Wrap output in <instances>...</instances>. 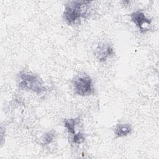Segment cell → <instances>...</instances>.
I'll list each match as a JSON object with an SVG mask.
<instances>
[{
	"label": "cell",
	"instance_id": "cell-1",
	"mask_svg": "<svg viewBox=\"0 0 159 159\" xmlns=\"http://www.w3.org/2000/svg\"><path fill=\"white\" fill-rule=\"evenodd\" d=\"M16 81L18 87L22 90L29 91L40 94L47 91L45 82L41 77L27 70H22L17 75Z\"/></svg>",
	"mask_w": 159,
	"mask_h": 159
},
{
	"label": "cell",
	"instance_id": "cell-2",
	"mask_svg": "<svg viewBox=\"0 0 159 159\" xmlns=\"http://www.w3.org/2000/svg\"><path fill=\"white\" fill-rule=\"evenodd\" d=\"M91 2L83 0L68 1L65 5L63 19L70 25L75 24L87 16Z\"/></svg>",
	"mask_w": 159,
	"mask_h": 159
},
{
	"label": "cell",
	"instance_id": "cell-3",
	"mask_svg": "<svg viewBox=\"0 0 159 159\" xmlns=\"http://www.w3.org/2000/svg\"><path fill=\"white\" fill-rule=\"evenodd\" d=\"M74 93L80 96H89L94 93L93 81L87 74L80 73L76 75L71 81Z\"/></svg>",
	"mask_w": 159,
	"mask_h": 159
},
{
	"label": "cell",
	"instance_id": "cell-4",
	"mask_svg": "<svg viewBox=\"0 0 159 159\" xmlns=\"http://www.w3.org/2000/svg\"><path fill=\"white\" fill-rule=\"evenodd\" d=\"M129 16L130 20L136 25L141 32L145 33L149 30L152 20L147 17L143 11L137 10L132 12Z\"/></svg>",
	"mask_w": 159,
	"mask_h": 159
},
{
	"label": "cell",
	"instance_id": "cell-5",
	"mask_svg": "<svg viewBox=\"0 0 159 159\" xmlns=\"http://www.w3.org/2000/svg\"><path fill=\"white\" fill-rule=\"evenodd\" d=\"M94 55L100 63H103L114 55V50L109 43L102 42L99 43L96 47Z\"/></svg>",
	"mask_w": 159,
	"mask_h": 159
},
{
	"label": "cell",
	"instance_id": "cell-6",
	"mask_svg": "<svg viewBox=\"0 0 159 159\" xmlns=\"http://www.w3.org/2000/svg\"><path fill=\"white\" fill-rule=\"evenodd\" d=\"M132 128L129 123L118 124L114 128V133L116 138H121L130 135L132 132Z\"/></svg>",
	"mask_w": 159,
	"mask_h": 159
},
{
	"label": "cell",
	"instance_id": "cell-7",
	"mask_svg": "<svg viewBox=\"0 0 159 159\" xmlns=\"http://www.w3.org/2000/svg\"><path fill=\"white\" fill-rule=\"evenodd\" d=\"M80 117H77L75 118H70V119H65L63 120V125L66 128L67 132L71 134L72 135L76 133L75 129L76 127L80 124Z\"/></svg>",
	"mask_w": 159,
	"mask_h": 159
},
{
	"label": "cell",
	"instance_id": "cell-8",
	"mask_svg": "<svg viewBox=\"0 0 159 159\" xmlns=\"http://www.w3.org/2000/svg\"><path fill=\"white\" fill-rule=\"evenodd\" d=\"M55 139V132L53 130L48 131L43 134L40 137V143L43 145H47L51 143Z\"/></svg>",
	"mask_w": 159,
	"mask_h": 159
},
{
	"label": "cell",
	"instance_id": "cell-9",
	"mask_svg": "<svg viewBox=\"0 0 159 159\" xmlns=\"http://www.w3.org/2000/svg\"><path fill=\"white\" fill-rule=\"evenodd\" d=\"M86 134L82 132H78L75 133L74 135H72V142L75 144H81L83 143L86 140Z\"/></svg>",
	"mask_w": 159,
	"mask_h": 159
}]
</instances>
